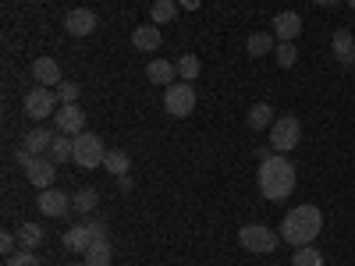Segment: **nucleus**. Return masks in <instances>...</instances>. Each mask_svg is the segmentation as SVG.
I'll use <instances>...</instances> for the list:
<instances>
[{
	"label": "nucleus",
	"instance_id": "obj_1",
	"mask_svg": "<svg viewBox=\"0 0 355 266\" xmlns=\"http://www.w3.org/2000/svg\"><path fill=\"white\" fill-rule=\"evenodd\" d=\"M320 227H323L320 206L302 202V206H295V210L284 213V220H281V242H288V245H295V249L313 245L316 234H320Z\"/></svg>",
	"mask_w": 355,
	"mask_h": 266
},
{
	"label": "nucleus",
	"instance_id": "obj_2",
	"mask_svg": "<svg viewBox=\"0 0 355 266\" xmlns=\"http://www.w3.org/2000/svg\"><path fill=\"white\" fill-rule=\"evenodd\" d=\"M295 181H299V174H295V163L284 160V153H274L259 160V192L270 199V202H281L295 192Z\"/></svg>",
	"mask_w": 355,
	"mask_h": 266
},
{
	"label": "nucleus",
	"instance_id": "obj_3",
	"mask_svg": "<svg viewBox=\"0 0 355 266\" xmlns=\"http://www.w3.org/2000/svg\"><path fill=\"white\" fill-rule=\"evenodd\" d=\"M15 160L21 163L25 177H28V181H33L36 188H53V177H57L53 157H36V153H28V150H18Z\"/></svg>",
	"mask_w": 355,
	"mask_h": 266
},
{
	"label": "nucleus",
	"instance_id": "obj_4",
	"mask_svg": "<svg viewBox=\"0 0 355 266\" xmlns=\"http://www.w3.org/2000/svg\"><path fill=\"white\" fill-rule=\"evenodd\" d=\"M302 142V125H299V117H277V121L270 125V150L274 153H291L295 145Z\"/></svg>",
	"mask_w": 355,
	"mask_h": 266
},
{
	"label": "nucleus",
	"instance_id": "obj_5",
	"mask_svg": "<svg viewBox=\"0 0 355 266\" xmlns=\"http://www.w3.org/2000/svg\"><path fill=\"white\" fill-rule=\"evenodd\" d=\"M103 160H107V145L100 135H93V132L75 135V163L78 167L93 170V167H103Z\"/></svg>",
	"mask_w": 355,
	"mask_h": 266
},
{
	"label": "nucleus",
	"instance_id": "obj_6",
	"mask_svg": "<svg viewBox=\"0 0 355 266\" xmlns=\"http://www.w3.org/2000/svg\"><path fill=\"white\" fill-rule=\"evenodd\" d=\"M277 242H281V234H277V231H270L266 224H245V227L239 231V245H242V249H249V252H259V256L274 252V249H277Z\"/></svg>",
	"mask_w": 355,
	"mask_h": 266
},
{
	"label": "nucleus",
	"instance_id": "obj_7",
	"mask_svg": "<svg viewBox=\"0 0 355 266\" xmlns=\"http://www.w3.org/2000/svg\"><path fill=\"white\" fill-rule=\"evenodd\" d=\"M164 107H167L171 117H189V114L196 110V85H192V82H174V85H167Z\"/></svg>",
	"mask_w": 355,
	"mask_h": 266
},
{
	"label": "nucleus",
	"instance_id": "obj_8",
	"mask_svg": "<svg viewBox=\"0 0 355 266\" xmlns=\"http://www.w3.org/2000/svg\"><path fill=\"white\" fill-rule=\"evenodd\" d=\"M57 107H61V100H57V93H53V89H46V85H36L33 93H25V114L33 117V121L53 117Z\"/></svg>",
	"mask_w": 355,
	"mask_h": 266
},
{
	"label": "nucleus",
	"instance_id": "obj_9",
	"mask_svg": "<svg viewBox=\"0 0 355 266\" xmlns=\"http://www.w3.org/2000/svg\"><path fill=\"white\" fill-rule=\"evenodd\" d=\"M53 128H57V135H82L85 132V110L78 103H61L53 114Z\"/></svg>",
	"mask_w": 355,
	"mask_h": 266
},
{
	"label": "nucleus",
	"instance_id": "obj_10",
	"mask_svg": "<svg viewBox=\"0 0 355 266\" xmlns=\"http://www.w3.org/2000/svg\"><path fill=\"white\" fill-rule=\"evenodd\" d=\"M64 28H68V36L82 39V36H93L96 33V15L89 11V8H75L64 15Z\"/></svg>",
	"mask_w": 355,
	"mask_h": 266
},
{
	"label": "nucleus",
	"instance_id": "obj_11",
	"mask_svg": "<svg viewBox=\"0 0 355 266\" xmlns=\"http://www.w3.org/2000/svg\"><path fill=\"white\" fill-rule=\"evenodd\" d=\"M36 206H40V213H43V217H64V213L71 210V199H68L64 192L43 188L40 199H36Z\"/></svg>",
	"mask_w": 355,
	"mask_h": 266
},
{
	"label": "nucleus",
	"instance_id": "obj_12",
	"mask_svg": "<svg viewBox=\"0 0 355 266\" xmlns=\"http://www.w3.org/2000/svg\"><path fill=\"white\" fill-rule=\"evenodd\" d=\"M33 78H36V85H46V89H57V85L64 82V78H61V64H57L53 57H36Z\"/></svg>",
	"mask_w": 355,
	"mask_h": 266
},
{
	"label": "nucleus",
	"instance_id": "obj_13",
	"mask_svg": "<svg viewBox=\"0 0 355 266\" xmlns=\"http://www.w3.org/2000/svg\"><path fill=\"white\" fill-rule=\"evenodd\" d=\"M302 33V18L295 15V11H281L277 18H274V36H277V43H295V36Z\"/></svg>",
	"mask_w": 355,
	"mask_h": 266
},
{
	"label": "nucleus",
	"instance_id": "obj_14",
	"mask_svg": "<svg viewBox=\"0 0 355 266\" xmlns=\"http://www.w3.org/2000/svg\"><path fill=\"white\" fill-rule=\"evenodd\" d=\"M331 50H334V57H338L345 68H355V36L348 33V28H338V33H334Z\"/></svg>",
	"mask_w": 355,
	"mask_h": 266
},
{
	"label": "nucleus",
	"instance_id": "obj_15",
	"mask_svg": "<svg viewBox=\"0 0 355 266\" xmlns=\"http://www.w3.org/2000/svg\"><path fill=\"white\" fill-rule=\"evenodd\" d=\"M96 238H93V231H89V224H75V227H68L64 231V249L68 252H89V245H93Z\"/></svg>",
	"mask_w": 355,
	"mask_h": 266
},
{
	"label": "nucleus",
	"instance_id": "obj_16",
	"mask_svg": "<svg viewBox=\"0 0 355 266\" xmlns=\"http://www.w3.org/2000/svg\"><path fill=\"white\" fill-rule=\"evenodd\" d=\"M146 78H150L153 85H174V78H178V64H171V61H164V57H157V61H150L146 64Z\"/></svg>",
	"mask_w": 355,
	"mask_h": 266
},
{
	"label": "nucleus",
	"instance_id": "obj_17",
	"mask_svg": "<svg viewBox=\"0 0 355 266\" xmlns=\"http://www.w3.org/2000/svg\"><path fill=\"white\" fill-rule=\"evenodd\" d=\"M53 139H57V135H50L46 128H28V132H25V139H21V150H28V153L43 157V153H50Z\"/></svg>",
	"mask_w": 355,
	"mask_h": 266
},
{
	"label": "nucleus",
	"instance_id": "obj_18",
	"mask_svg": "<svg viewBox=\"0 0 355 266\" xmlns=\"http://www.w3.org/2000/svg\"><path fill=\"white\" fill-rule=\"evenodd\" d=\"M245 121H249L252 132H270V125L277 121V117H274V107L270 103H252L249 114H245Z\"/></svg>",
	"mask_w": 355,
	"mask_h": 266
},
{
	"label": "nucleus",
	"instance_id": "obj_19",
	"mask_svg": "<svg viewBox=\"0 0 355 266\" xmlns=\"http://www.w3.org/2000/svg\"><path fill=\"white\" fill-rule=\"evenodd\" d=\"M132 46L135 50H160V25H139L132 33Z\"/></svg>",
	"mask_w": 355,
	"mask_h": 266
},
{
	"label": "nucleus",
	"instance_id": "obj_20",
	"mask_svg": "<svg viewBox=\"0 0 355 266\" xmlns=\"http://www.w3.org/2000/svg\"><path fill=\"white\" fill-rule=\"evenodd\" d=\"M18 242H21V249H40L43 242H46V231H43V224H21L18 227Z\"/></svg>",
	"mask_w": 355,
	"mask_h": 266
},
{
	"label": "nucleus",
	"instance_id": "obj_21",
	"mask_svg": "<svg viewBox=\"0 0 355 266\" xmlns=\"http://www.w3.org/2000/svg\"><path fill=\"white\" fill-rule=\"evenodd\" d=\"M100 206V195H96V188H78L75 195H71V210L75 213H82V217H89Z\"/></svg>",
	"mask_w": 355,
	"mask_h": 266
},
{
	"label": "nucleus",
	"instance_id": "obj_22",
	"mask_svg": "<svg viewBox=\"0 0 355 266\" xmlns=\"http://www.w3.org/2000/svg\"><path fill=\"white\" fill-rule=\"evenodd\" d=\"M50 157H53V163L75 160V135H57L53 145H50Z\"/></svg>",
	"mask_w": 355,
	"mask_h": 266
},
{
	"label": "nucleus",
	"instance_id": "obj_23",
	"mask_svg": "<svg viewBox=\"0 0 355 266\" xmlns=\"http://www.w3.org/2000/svg\"><path fill=\"white\" fill-rule=\"evenodd\" d=\"M245 50H249V57H266V53H274L277 46H274V36L270 33H252L245 39Z\"/></svg>",
	"mask_w": 355,
	"mask_h": 266
},
{
	"label": "nucleus",
	"instance_id": "obj_24",
	"mask_svg": "<svg viewBox=\"0 0 355 266\" xmlns=\"http://www.w3.org/2000/svg\"><path fill=\"white\" fill-rule=\"evenodd\" d=\"M110 259H114V252H110V242L103 238V242H93L89 245V252H85V266H110Z\"/></svg>",
	"mask_w": 355,
	"mask_h": 266
},
{
	"label": "nucleus",
	"instance_id": "obj_25",
	"mask_svg": "<svg viewBox=\"0 0 355 266\" xmlns=\"http://www.w3.org/2000/svg\"><path fill=\"white\" fill-rule=\"evenodd\" d=\"M174 15H178V0H157V4L150 8L153 25H167V21H174Z\"/></svg>",
	"mask_w": 355,
	"mask_h": 266
},
{
	"label": "nucleus",
	"instance_id": "obj_26",
	"mask_svg": "<svg viewBox=\"0 0 355 266\" xmlns=\"http://www.w3.org/2000/svg\"><path fill=\"white\" fill-rule=\"evenodd\" d=\"M103 167H107L114 177H121V174H128L132 160H128V153H125V150H110V153H107V160H103Z\"/></svg>",
	"mask_w": 355,
	"mask_h": 266
},
{
	"label": "nucleus",
	"instance_id": "obj_27",
	"mask_svg": "<svg viewBox=\"0 0 355 266\" xmlns=\"http://www.w3.org/2000/svg\"><path fill=\"white\" fill-rule=\"evenodd\" d=\"M199 57L196 53H182L178 57V78H185V82H192V78H199Z\"/></svg>",
	"mask_w": 355,
	"mask_h": 266
},
{
	"label": "nucleus",
	"instance_id": "obj_28",
	"mask_svg": "<svg viewBox=\"0 0 355 266\" xmlns=\"http://www.w3.org/2000/svg\"><path fill=\"white\" fill-rule=\"evenodd\" d=\"M291 266H323V256H320V249L302 245V249L291 252Z\"/></svg>",
	"mask_w": 355,
	"mask_h": 266
},
{
	"label": "nucleus",
	"instance_id": "obj_29",
	"mask_svg": "<svg viewBox=\"0 0 355 266\" xmlns=\"http://www.w3.org/2000/svg\"><path fill=\"white\" fill-rule=\"evenodd\" d=\"M277 64L281 68H295V61H299V46H295V43H277Z\"/></svg>",
	"mask_w": 355,
	"mask_h": 266
},
{
	"label": "nucleus",
	"instance_id": "obj_30",
	"mask_svg": "<svg viewBox=\"0 0 355 266\" xmlns=\"http://www.w3.org/2000/svg\"><path fill=\"white\" fill-rule=\"evenodd\" d=\"M8 266H40V256L33 249H21V252L8 256Z\"/></svg>",
	"mask_w": 355,
	"mask_h": 266
},
{
	"label": "nucleus",
	"instance_id": "obj_31",
	"mask_svg": "<svg viewBox=\"0 0 355 266\" xmlns=\"http://www.w3.org/2000/svg\"><path fill=\"white\" fill-rule=\"evenodd\" d=\"M53 93H57V100H61V103H78V85L75 82H61Z\"/></svg>",
	"mask_w": 355,
	"mask_h": 266
},
{
	"label": "nucleus",
	"instance_id": "obj_32",
	"mask_svg": "<svg viewBox=\"0 0 355 266\" xmlns=\"http://www.w3.org/2000/svg\"><path fill=\"white\" fill-rule=\"evenodd\" d=\"M15 234L11 231H4V234H0V252H4V256H15Z\"/></svg>",
	"mask_w": 355,
	"mask_h": 266
},
{
	"label": "nucleus",
	"instance_id": "obj_33",
	"mask_svg": "<svg viewBox=\"0 0 355 266\" xmlns=\"http://www.w3.org/2000/svg\"><path fill=\"white\" fill-rule=\"evenodd\" d=\"M85 224H89V231H93V238H96V242L107 238V224H103V220H85Z\"/></svg>",
	"mask_w": 355,
	"mask_h": 266
},
{
	"label": "nucleus",
	"instance_id": "obj_34",
	"mask_svg": "<svg viewBox=\"0 0 355 266\" xmlns=\"http://www.w3.org/2000/svg\"><path fill=\"white\" fill-rule=\"evenodd\" d=\"M117 188H121V192H132V188H135V177H132V174H121V177H117Z\"/></svg>",
	"mask_w": 355,
	"mask_h": 266
},
{
	"label": "nucleus",
	"instance_id": "obj_35",
	"mask_svg": "<svg viewBox=\"0 0 355 266\" xmlns=\"http://www.w3.org/2000/svg\"><path fill=\"white\" fill-rule=\"evenodd\" d=\"M266 157H274V150H270V145H259V150H256V160H266Z\"/></svg>",
	"mask_w": 355,
	"mask_h": 266
},
{
	"label": "nucleus",
	"instance_id": "obj_36",
	"mask_svg": "<svg viewBox=\"0 0 355 266\" xmlns=\"http://www.w3.org/2000/svg\"><path fill=\"white\" fill-rule=\"evenodd\" d=\"M178 8H185V11H196V8H199V0H178Z\"/></svg>",
	"mask_w": 355,
	"mask_h": 266
},
{
	"label": "nucleus",
	"instance_id": "obj_37",
	"mask_svg": "<svg viewBox=\"0 0 355 266\" xmlns=\"http://www.w3.org/2000/svg\"><path fill=\"white\" fill-rule=\"evenodd\" d=\"M313 4H316V8H338L341 0H313Z\"/></svg>",
	"mask_w": 355,
	"mask_h": 266
},
{
	"label": "nucleus",
	"instance_id": "obj_38",
	"mask_svg": "<svg viewBox=\"0 0 355 266\" xmlns=\"http://www.w3.org/2000/svg\"><path fill=\"white\" fill-rule=\"evenodd\" d=\"M348 8H352V11H355V0H348Z\"/></svg>",
	"mask_w": 355,
	"mask_h": 266
}]
</instances>
